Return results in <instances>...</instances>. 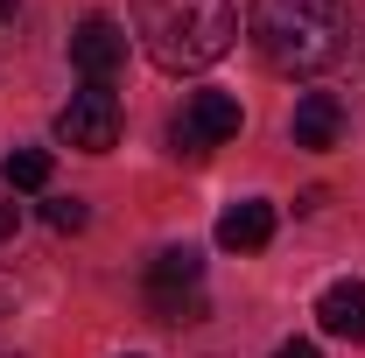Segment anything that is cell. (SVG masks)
<instances>
[{"label":"cell","mask_w":365,"mask_h":358,"mask_svg":"<svg viewBox=\"0 0 365 358\" xmlns=\"http://www.w3.org/2000/svg\"><path fill=\"white\" fill-rule=\"evenodd\" d=\"M148 302L169 316V323H204V295H197V288H182V295H148Z\"/></svg>","instance_id":"obj_11"},{"label":"cell","mask_w":365,"mask_h":358,"mask_svg":"<svg viewBox=\"0 0 365 358\" xmlns=\"http://www.w3.org/2000/svg\"><path fill=\"white\" fill-rule=\"evenodd\" d=\"M56 140L78 148V155H113L120 148V98H113V85L71 91V106L56 113Z\"/></svg>","instance_id":"obj_4"},{"label":"cell","mask_w":365,"mask_h":358,"mask_svg":"<svg viewBox=\"0 0 365 358\" xmlns=\"http://www.w3.org/2000/svg\"><path fill=\"white\" fill-rule=\"evenodd\" d=\"M239 127H246V113H239L232 91H190L182 113L169 120V148H176V155H211V148L232 140Z\"/></svg>","instance_id":"obj_3"},{"label":"cell","mask_w":365,"mask_h":358,"mask_svg":"<svg viewBox=\"0 0 365 358\" xmlns=\"http://www.w3.org/2000/svg\"><path fill=\"white\" fill-rule=\"evenodd\" d=\"M43 218H49V232H85V218H91V211L78 204V197H49V211H43Z\"/></svg>","instance_id":"obj_12"},{"label":"cell","mask_w":365,"mask_h":358,"mask_svg":"<svg viewBox=\"0 0 365 358\" xmlns=\"http://www.w3.org/2000/svg\"><path fill=\"white\" fill-rule=\"evenodd\" d=\"M288 134H295V148H309V155L337 148V134H344V98H337V91H302Z\"/></svg>","instance_id":"obj_6"},{"label":"cell","mask_w":365,"mask_h":358,"mask_svg":"<svg viewBox=\"0 0 365 358\" xmlns=\"http://www.w3.org/2000/svg\"><path fill=\"white\" fill-rule=\"evenodd\" d=\"M204 281V260L190 253V246H169V253H155V267H148V295H182V288H197Z\"/></svg>","instance_id":"obj_9"},{"label":"cell","mask_w":365,"mask_h":358,"mask_svg":"<svg viewBox=\"0 0 365 358\" xmlns=\"http://www.w3.org/2000/svg\"><path fill=\"white\" fill-rule=\"evenodd\" d=\"M7 232H14V204L0 197V239H7Z\"/></svg>","instance_id":"obj_14"},{"label":"cell","mask_w":365,"mask_h":358,"mask_svg":"<svg viewBox=\"0 0 365 358\" xmlns=\"http://www.w3.org/2000/svg\"><path fill=\"white\" fill-rule=\"evenodd\" d=\"M274 358H323V352H317V344H309V337H288V344H281V352H274Z\"/></svg>","instance_id":"obj_13"},{"label":"cell","mask_w":365,"mask_h":358,"mask_svg":"<svg viewBox=\"0 0 365 358\" xmlns=\"http://www.w3.org/2000/svg\"><path fill=\"white\" fill-rule=\"evenodd\" d=\"M71 63L85 71V85H113L127 71V29L113 14H85L78 36H71Z\"/></svg>","instance_id":"obj_5"},{"label":"cell","mask_w":365,"mask_h":358,"mask_svg":"<svg viewBox=\"0 0 365 358\" xmlns=\"http://www.w3.org/2000/svg\"><path fill=\"white\" fill-rule=\"evenodd\" d=\"M0 176L14 183V190H49V155L43 148H7V169Z\"/></svg>","instance_id":"obj_10"},{"label":"cell","mask_w":365,"mask_h":358,"mask_svg":"<svg viewBox=\"0 0 365 358\" xmlns=\"http://www.w3.org/2000/svg\"><path fill=\"white\" fill-rule=\"evenodd\" d=\"M253 49L281 78L323 71L344 49V0H253Z\"/></svg>","instance_id":"obj_2"},{"label":"cell","mask_w":365,"mask_h":358,"mask_svg":"<svg viewBox=\"0 0 365 358\" xmlns=\"http://www.w3.org/2000/svg\"><path fill=\"white\" fill-rule=\"evenodd\" d=\"M134 36L162 71H211L239 43V7L232 0H134Z\"/></svg>","instance_id":"obj_1"},{"label":"cell","mask_w":365,"mask_h":358,"mask_svg":"<svg viewBox=\"0 0 365 358\" xmlns=\"http://www.w3.org/2000/svg\"><path fill=\"white\" fill-rule=\"evenodd\" d=\"M317 323L344 344H365V281H330L317 295Z\"/></svg>","instance_id":"obj_8"},{"label":"cell","mask_w":365,"mask_h":358,"mask_svg":"<svg viewBox=\"0 0 365 358\" xmlns=\"http://www.w3.org/2000/svg\"><path fill=\"white\" fill-rule=\"evenodd\" d=\"M0 21H14V0H0Z\"/></svg>","instance_id":"obj_15"},{"label":"cell","mask_w":365,"mask_h":358,"mask_svg":"<svg viewBox=\"0 0 365 358\" xmlns=\"http://www.w3.org/2000/svg\"><path fill=\"white\" fill-rule=\"evenodd\" d=\"M274 239V204L267 197H246V204H225L218 211V246L225 253H260Z\"/></svg>","instance_id":"obj_7"}]
</instances>
